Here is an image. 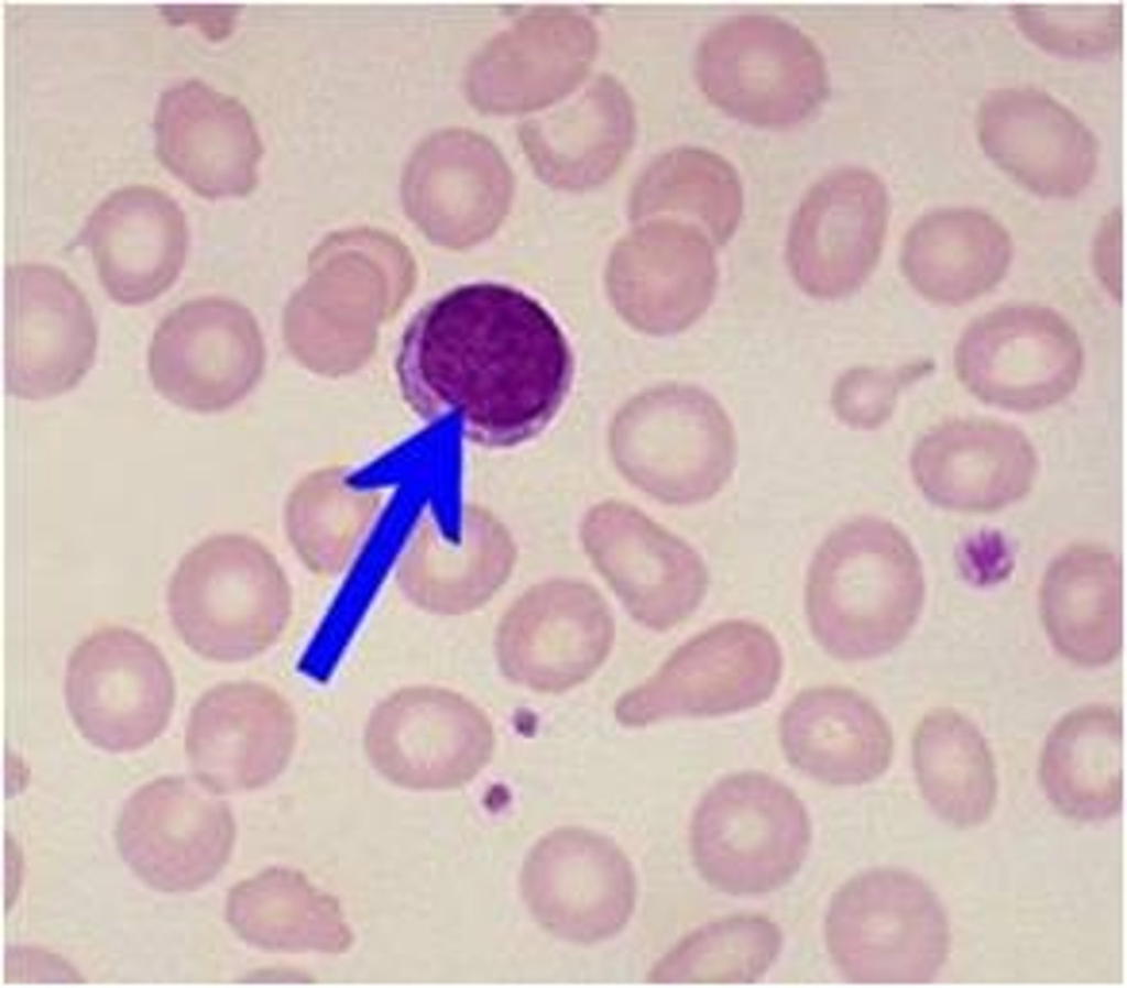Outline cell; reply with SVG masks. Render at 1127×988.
Returning a JSON list of instances; mask_svg holds the SVG:
<instances>
[{
  "label": "cell",
  "mask_w": 1127,
  "mask_h": 988,
  "mask_svg": "<svg viewBox=\"0 0 1127 988\" xmlns=\"http://www.w3.org/2000/svg\"><path fill=\"white\" fill-rule=\"evenodd\" d=\"M166 605L190 650L207 660L237 663L280 641L293 614V591L262 542L221 533L182 557L168 581Z\"/></svg>",
  "instance_id": "obj_3"
},
{
  "label": "cell",
  "mask_w": 1127,
  "mask_h": 988,
  "mask_svg": "<svg viewBox=\"0 0 1127 988\" xmlns=\"http://www.w3.org/2000/svg\"><path fill=\"white\" fill-rule=\"evenodd\" d=\"M1039 777L1051 804L1084 823L1113 819L1124 801L1123 720L1107 704H1090L1064 715L1050 731Z\"/></svg>",
  "instance_id": "obj_28"
},
{
  "label": "cell",
  "mask_w": 1127,
  "mask_h": 988,
  "mask_svg": "<svg viewBox=\"0 0 1127 988\" xmlns=\"http://www.w3.org/2000/svg\"><path fill=\"white\" fill-rule=\"evenodd\" d=\"M913 483L933 505L961 514L1005 509L1032 490L1039 457L1017 427L991 419L941 424L915 443Z\"/></svg>",
  "instance_id": "obj_17"
},
{
  "label": "cell",
  "mask_w": 1127,
  "mask_h": 988,
  "mask_svg": "<svg viewBox=\"0 0 1127 988\" xmlns=\"http://www.w3.org/2000/svg\"><path fill=\"white\" fill-rule=\"evenodd\" d=\"M402 185L413 212L438 234L470 239L500 219L513 189L511 166L486 135L449 127L431 132L405 163Z\"/></svg>",
  "instance_id": "obj_22"
},
{
  "label": "cell",
  "mask_w": 1127,
  "mask_h": 988,
  "mask_svg": "<svg viewBox=\"0 0 1127 988\" xmlns=\"http://www.w3.org/2000/svg\"><path fill=\"white\" fill-rule=\"evenodd\" d=\"M404 399L423 419H453L472 440L508 446L561 406L572 354L550 312L499 283L453 288L416 312L396 359Z\"/></svg>",
  "instance_id": "obj_1"
},
{
  "label": "cell",
  "mask_w": 1127,
  "mask_h": 988,
  "mask_svg": "<svg viewBox=\"0 0 1127 988\" xmlns=\"http://www.w3.org/2000/svg\"><path fill=\"white\" fill-rule=\"evenodd\" d=\"M64 698L78 732L110 753L140 749L168 725L174 703L172 670L153 641L123 626H105L69 655Z\"/></svg>",
  "instance_id": "obj_10"
},
{
  "label": "cell",
  "mask_w": 1127,
  "mask_h": 988,
  "mask_svg": "<svg viewBox=\"0 0 1127 988\" xmlns=\"http://www.w3.org/2000/svg\"><path fill=\"white\" fill-rule=\"evenodd\" d=\"M507 571L505 558L449 549L417 531L400 559L395 580L402 594L417 608L434 615L468 613L492 593Z\"/></svg>",
  "instance_id": "obj_34"
},
{
  "label": "cell",
  "mask_w": 1127,
  "mask_h": 988,
  "mask_svg": "<svg viewBox=\"0 0 1127 988\" xmlns=\"http://www.w3.org/2000/svg\"><path fill=\"white\" fill-rule=\"evenodd\" d=\"M659 427L652 477L666 502L689 506L715 497L737 462L735 427L719 399L699 386L676 385L660 393Z\"/></svg>",
  "instance_id": "obj_27"
},
{
  "label": "cell",
  "mask_w": 1127,
  "mask_h": 988,
  "mask_svg": "<svg viewBox=\"0 0 1127 988\" xmlns=\"http://www.w3.org/2000/svg\"><path fill=\"white\" fill-rule=\"evenodd\" d=\"M694 75L712 105L770 129L807 120L830 91L825 58L811 36L761 12L732 15L708 30L696 50Z\"/></svg>",
  "instance_id": "obj_6"
},
{
  "label": "cell",
  "mask_w": 1127,
  "mask_h": 988,
  "mask_svg": "<svg viewBox=\"0 0 1127 988\" xmlns=\"http://www.w3.org/2000/svg\"><path fill=\"white\" fill-rule=\"evenodd\" d=\"M888 219V191L872 169L843 166L821 176L788 227L785 260L794 283L817 300L856 293L879 261Z\"/></svg>",
  "instance_id": "obj_11"
},
{
  "label": "cell",
  "mask_w": 1127,
  "mask_h": 988,
  "mask_svg": "<svg viewBox=\"0 0 1127 988\" xmlns=\"http://www.w3.org/2000/svg\"><path fill=\"white\" fill-rule=\"evenodd\" d=\"M812 841L803 801L758 770L730 773L697 804L689 828L694 866L714 889L759 896L780 889L802 867Z\"/></svg>",
  "instance_id": "obj_5"
},
{
  "label": "cell",
  "mask_w": 1127,
  "mask_h": 988,
  "mask_svg": "<svg viewBox=\"0 0 1127 988\" xmlns=\"http://www.w3.org/2000/svg\"><path fill=\"white\" fill-rule=\"evenodd\" d=\"M519 885L535 921L573 944L615 936L635 908L631 861L615 842L583 827H560L539 838L523 863Z\"/></svg>",
  "instance_id": "obj_13"
},
{
  "label": "cell",
  "mask_w": 1127,
  "mask_h": 988,
  "mask_svg": "<svg viewBox=\"0 0 1127 988\" xmlns=\"http://www.w3.org/2000/svg\"><path fill=\"white\" fill-rule=\"evenodd\" d=\"M1094 265L1097 276L1116 299L1121 289V218L1114 211L1101 226L1094 246Z\"/></svg>",
  "instance_id": "obj_37"
},
{
  "label": "cell",
  "mask_w": 1127,
  "mask_h": 988,
  "mask_svg": "<svg viewBox=\"0 0 1127 988\" xmlns=\"http://www.w3.org/2000/svg\"><path fill=\"white\" fill-rule=\"evenodd\" d=\"M1014 244L1007 229L976 208H943L918 218L900 252L902 274L928 301L940 306L970 303L1002 282L1010 268Z\"/></svg>",
  "instance_id": "obj_25"
},
{
  "label": "cell",
  "mask_w": 1127,
  "mask_h": 988,
  "mask_svg": "<svg viewBox=\"0 0 1127 988\" xmlns=\"http://www.w3.org/2000/svg\"><path fill=\"white\" fill-rule=\"evenodd\" d=\"M600 33L587 14L541 7L515 19L472 56L464 91L478 110L495 116L539 112L587 80Z\"/></svg>",
  "instance_id": "obj_12"
},
{
  "label": "cell",
  "mask_w": 1127,
  "mask_h": 988,
  "mask_svg": "<svg viewBox=\"0 0 1127 988\" xmlns=\"http://www.w3.org/2000/svg\"><path fill=\"white\" fill-rule=\"evenodd\" d=\"M784 673L776 636L745 618L719 622L690 637L644 682L622 694L616 721L632 728L669 718H712L772 699Z\"/></svg>",
  "instance_id": "obj_7"
},
{
  "label": "cell",
  "mask_w": 1127,
  "mask_h": 988,
  "mask_svg": "<svg viewBox=\"0 0 1127 988\" xmlns=\"http://www.w3.org/2000/svg\"><path fill=\"white\" fill-rule=\"evenodd\" d=\"M784 936L759 913H738L686 935L655 966L650 980L663 984L748 985L777 960Z\"/></svg>",
  "instance_id": "obj_33"
},
{
  "label": "cell",
  "mask_w": 1127,
  "mask_h": 988,
  "mask_svg": "<svg viewBox=\"0 0 1127 988\" xmlns=\"http://www.w3.org/2000/svg\"><path fill=\"white\" fill-rule=\"evenodd\" d=\"M781 751L791 767L827 786L871 783L889 768L894 736L861 692L824 684L801 690L778 721Z\"/></svg>",
  "instance_id": "obj_24"
},
{
  "label": "cell",
  "mask_w": 1127,
  "mask_h": 988,
  "mask_svg": "<svg viewBox=\"0 0 1127 988\" xmlns=\"http://www.w3.org/2000/svg\"><path fill=\"white\" fill-rule=\"evenodd\" d=\"M824 942L832 963L851 982L920 985L944 967L951 932L941 901L920 877L876 867L834 892Z\"/></svg>",
  "instance_id": "obj_4"
},
{
  "label": "cell",
  "mask_w": 1127,
  "mask_h": 988,
  "mask_svg": "<svg viewBox=\"0 0 1127 988\" xmlns=\"http://www.w3.org/2000/svg\"><path fill=\"white\" fill-rule=\"evenodd\" d=\"M926 596L919 555L893 522L862 515L817 547L803 590L808 626L831 658L847 663L891 652L913 629Z\"/></svg>",
  "instance_id": "obj_2"
},
{
  "label": "cell",
  "mask_w": 1127,
  "mask_h": 988,
  "mask_svg": "<svg viewBox=\"0 0 1127 988\" xmlns=\"http://www.w3.org/2000/svg\"><path fill=\"white\" fill-rule=\"evenodd\" d=\"M229 918L248 943L270 952L339 954L354 940L338 900L291 868H267L240 883Z\"/></svg>",
  "instance_id": "obj_29"
},
{
  "label": "cell",
  "mask_w": 1127,
  "mask_h": 988,
  "mask_svg": "<svg viewBox=\"0 0 1127 988\" xmlns=\"http://www.w3.org/2000/svg\"><path fill=\"white\" fill-rule=\"evenodd\" d=\"M160 161L205 198L245 194L264 147L248 108L198 78L160 96L153 120Z\"/></svg>",
  "instance_id": "obj_20"
},
{
  "label": "cell",
  "mask_w": 1127,
  "mask_h": 988,
  "mask_svg": "<svg viewBox=\"0 0 1127 988\" xmlns=\"http://www.w3.org/2000/svg\"><path fill=\"white\" fill-rule=\"evenodd\" d=\"M245 320L218 296L187 300L155 328L147 370L154 389L171 404L210 414L237 403L251 386Z\"/></svg>",
  "instance_id": "obj_21"
},
{
  "label": "cell",
  "mask_w": 1127,
  "mask_h": 988,
  "mask_svg": "<svg viewBox=\"0 0 1127 988\" xmlns=\"http://www.w3.org/2000/svg\"><path fill=\"white\" fill-rule=\"evenodd\" d=\"M931 370L932 363L927 361L896 369L851 367L834 381L830 396L832 410L851 429L876 430L893 416L899 394Z\"/></svg>",
  "instance_id": "obj_36"
},
{
  "label": "cell",
  "mask_w": 1127,
  "mask_h": 988,
  "mask_svg": "<svg viewBox=\"0 0 1127 988\" xmlns=\"http://www.w3.org/2000/svg\"><path fill=\"white\" fill-rule=\"evenodd\" d=\"M298 738L292 703L259 681L219 683L189 711L185 749L201 782L216 792L256 790L286 769Z\"/></svg>",
  "instance_id": "obj_16"
},
{
  "label": "cell",
  "mask_w": 1127,
  "mask_h": 988,
  "mask_svg": "<svg viewBox=\"0 0 1127 988\" xmlns=\"http://www.w3.org/2000/svg\"><path fill=\"white\" fill-rule=\"evenodd\" d=\"M912 764L930 809L958 828L983 824L997 798L994 757L984 736L960 712L940 707L917 725Z\"/></svg>",
  "instance_id": "obj_30"
},
{
  "label": "cell",
  "mask_w": 1127,
  "mask_h": 988,
  "mask_svg": "<svg viewBox=\"0 0 1127 988\" xmlns=\"http://www.w3.org/2000/svg\"><path fill=\"white\" fill-rule=\"evenodd\" d=\"M107 295L123 306L145 305L178 279L188 249L183 209L152 185L122 186L91 210L79 233Z\"/></svg>",
  "instance_id": "obj_19"
},
{
  "label": "cell",
  "mask_w": 1127,
  "mask_h": 988,
  "mask_svg": "<svg viewBox=\"0 0 1127 988\" xmlns=\"http://www.w3.org/2000/svg\"><path fill=\"white\" fill-rule=\"evenodd\" d=\"M344 470L311 472L288 496L285 528L305 567L319 577L341 573L380 506L374 492L353 491Z\"/></svg>",
  "instance_id": "obj_32"
},
{
  "label": "cell",
  "mask_w": 1127,
  "mask_h": 988,
  "mask_svg": "<svg viewBox=\"0 0 1127 988\" xmlns=\"http://www.w3.org/2000/svg\"><path fill=\"white\" fill-rule=\"evenodd\" d=\"M637 194L645 212L674 213V220L703 231L715 248L732 239L744 210L734 165L697 145L677 146L654 158L638 179Z\"/></svg>",
  "instance_id": "obj_31"
},
{
  "label": "cell",
  "mask_w": 1127,
  "mask_h": 988,
  "mask_svg": "<svg viewBox=\"0 0 1127 988\" xmlns=\"http://www.w3.org/2000/svg\"><path fill=\"white\" fill-rule=\"evenodd\" d=\"M635 128L631 95L619 79L602 73L525 119L518 139L543 180L580 189L606 180L620 168L633 145Z\"/></svg>",
  "instance_id": "obj_23"
},
{
  "label": "cell",
  "mask_w": 1127,
  "mask_h": 988,
  "mask_svg": "<svg viewBox=\"0 0 1127 988\" xmlns=\"http://www.w3.org/2000/svg\"><path fill=\"white\" fill-rule=\"evenodd\" d=\"M6 391L42 400L76 387L94 365L91 307L61 268L20 262L6 270Z\"/></svg>",
  "instance_id": "obj_14"
},
{
  "label": "cell",
  "mask_w": 1127,
  "mask_h": 988,
  "mask_svg": "<svg viewBox=\"0 0 1127 988\" xmlns=\"http://www.w3.org/2000/svg\"><path fill=\"white\" fill-rule=\"evenodd\" d=\"M363 749L386 781L412 791H444L474 779L492 759L493 725L471 700L435 684H409L369 713Z\"/></svg>",
  "instance_id": "obj_9"
},
{
  "label": "cell",
  "mask_w": 1127,
  "mask_h": 988,
  "mask_svg": "<svg viewBox=\"0 0 1127 988\" xmlns=\"http://www.w3.org/2000/svg\"><path fill=\"white\" fill-rule=\"evenodd\" d=\"M953 364L958 380L978 400L1029 414L1074 392L1084 350L1073 326L1054 309L1010 304L985 312L963 331Z\"/></svg>",
  "instance_id": "obj_8"
},
{
  "label": "cell",
  "mask_w": 1127,
  "mask_h": 988,
  "mask_svg": "<svg viewBox=\"0 0 1127 988\" xmlns=\"http://www.w3.org/2000/svg\"><path fill=\"white\" fill-rule=\"evenodd\" d=\"M1046 632L1057 651L1079 666L1102 667L1123 647V571L1097 542H1075L1049 563L1039 590Z\"/></svg>",
  "instance_id": "obj_26"
},
{
  "label": "cell",
  "mask_w": 1127,
  "mask_h": 988,
  "mask_svg": "<svg viewBox=\"0 0 1127 988\" xmlns=\"http://www.w3.org/2000/svg\"><path fill=\"white\" fill-rule=\"evenodd\" d=\"M614 639L613 618L597 593L556 582L530 591L504 616L495 655L513 683L559 694L589 680L608 659Z\"/></svg>",
  "instance_id": "obj_15"
},
{
  "label": "cell",
  "mask_w": 1127,
  "mask_h": 988,
  "mask_svg": "<svg viewBox=\"0 0 1127 988\" xmlns=\"http://www.w3.org/2000/svg\"><path fill=\"white\" fill-rule=\"evenodd\" d=\"M1021 31L1039 46L1058 54L1091 57L1115 51L1121 41L1119 3L1013 6Z\"/></svg>",
  "instance_id": "obj_35"
},
{
  "label": "cell",
  "mask_w": 1127,
  "mask_h": 988,
  "mask_svg": "<svg viewBox=\"0 0 1127 988\" xmlns=\"http://www.w3.org/2000/svg\"><path fill=\"white\" fill-rule=\"evenodd\" d=\"M977 132L985 153L1037 195L1073 197L1096 172L1098 143L1093 132L1043 90H992L980 106Z\"/></svg>",
  "instance_id": "obj_18"
}]
</instances>
